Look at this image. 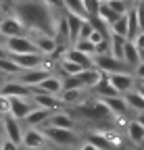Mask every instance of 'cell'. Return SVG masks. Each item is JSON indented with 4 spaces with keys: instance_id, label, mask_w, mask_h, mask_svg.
I'll list each match as a JSON object with an SVG mask.
<instances>
[{
    "instance_id": "6da1fadb",
    "label": "cell",
    "mask_w": 144,
    "mask_h": 150,
    "mask_svg": "<svg viewBox=\"0 0 144 150\" xmlns=\"http://www.w3.org/2000/svg\"><path fill=\"white\" fill-rule=\"evenodd\" d=\"M9 15H15L29 33L38 31V33H46V35H55L61 13H52L44 4V0H15Z\"/></svg>"
},
{
    "instance_id": "7a4b0ae2",
    "label": "cell",
    "mask_w": 144,
    "mask_h": 150,
    "mask_svg": "<svg viewBox=\"0 0 144 150\" xmlns=\"http://www.w3.org/2000/svg\"><path fill=\"white\" fill-rule=\"evenodd\" d=\"M42 131H44L48 144H55L57 148H73L75 150L82 142V134L77 129H61V127L44 125Z\"/></svg>"
},
{
    "instance_id": "3957f363",
    "label": "cell",
    "mask_w": 144,
    "mask_h": 150,
    "mask_svg": "<svg viewBox=\"0 0 144 150\" xmlns=\"http://www.w3.org/2000/svg\"><path fill=\"white\" fill-rule=\"evenodd\" d=\"M29 35L25 25L17 19L15 15H4L0 19V40H9V38H23Z\"/></svg>"
},
{
    "instance_id": "277c9868",
    "label": "cell",
    "mask_w": 144,
    "mask_h": 150,
    "mask_svg": "<svg viewBox=\"0 0 144 150\" xmlns=\"http://www.w3.org/2000/svg\"><path fill=\"white\" fill-rule=\"evenodd\" d=\"M94 69H98L104 75H111V73H125V71H132L128 65L119 59H113L111 54H100L94 56Z\"/></svg>"
},
{
    "instance_id": "5b68a950",
    "label": "cell",
    "mask_w": 144,
    "mask_h": 150,
    "mask_svg": "<svg viewBox=\"0 0 144 150\" xmlns=\"http://www.w3.org/2000/svg\"><path fill=\"white\" fill-rule=\"evenodd\" d=\"M111 81V86L115 88V92L119 94V96H125L128 92L136 90L138 88V81L134 77V73L132 71H125V73H111V75H106Z\"/></svg>"
},
{
    "instance_id": "8992f818",
    "label": "cell",
    "mask_w": 144,
    "mask_h": 150,
    "mask_svg": "<svg viewBox=\"0 0 144 150\" xmlns=\"http://www.w3.org/2000/svg\"><path fill=\"white\" fill-rule=\"evenodd\" d=\"M4 46V50L9 54H31V52H38L35 44L31 42L29 35H23V38H9V40H0Z\"/></svg>"
},
{
    "instance_id": "52a82bcc",
    "label": "cell",
    "mask_w": 144,
    "mask_h": 150,
    "mask_svg": "<svg viewBox=\"0 0 144 150\" xmlns=\"http://www.w3.org/2000/svg\"><path fill=\"white\" fill-rule=\"evenodd\" d=\"M23 131H25V127L21 125L19 119H15V117H11V115H4V117H2V138H4V140H11V142H15V144L21 146Z\"/></svg>"
},
{
    "instance_id": "ba28073f",
    "label": "cell",
    "mask_w": 144,
    "mask_h": 150,
    "mask_svg": "<svg viewBox=\"0 0 144 150\" xmlns=\"http://www.w3.org/2000/svg\"><path fill=\"white\" fill-rule=\"evenodd\" d=\"M48 144L44 131L38 127H25L23 131V140H21V148L25 150H44Z\"/></svg>"
},
{
    "instance_id": "9c48e42d",
    "label": "cell",
    "mask_w": 144,
    "mask_h": 150,
    "mask_svg": "<svg viewBox=\"0 0 144 150\" xmlns=\"http://www.w3.org/2000/svg\"><path fill=\"white\" fill-rule=\"evenodd\" d=\"M52 69L55 67H50V65H46V67H40V69H29V71H23V73H19L15 79H19L23 86H27L29 90L31 88H35L42 79H46L48 75L52 73Z\"/></svg>"
},
{
    "instance_id": "30bf717a",
    "label": "cell",
    "mask_w": 144,
    "mask_h": 150,
    "mask_svg": "<svg viewBox=\"0 0 144 150\" xmlns=\"http://www.w3.org/2000/svg\"><path fill=\"white\" fill-rule=\"evenodd\" d=\"M0 94L6 98H31V90L19 79H4L0 83Z\"/></svg>"
},
{
    "instance_id": "8fae6325",
    "label": "cell",
    "mask_w": 144,
    "mask_h": 150,
    "mask_svg": "<svg viewBox=\"0 0 144 150\" xmlns=\"http://www.w3.org/2000/svg\"><path fill=\"white\" fill-rule=\"evenodd\" d=\"M92 94H90L88 90H63L59 94V100L63 104V108H75L79 104H84Z\"/></svg>"
},
{
    "instance_id": "7c38bea8",
    "label": "cell",
    "mask_w": 144,
    "mask_h": 150,
    "mask_svg": "<svg viewBox=\"0 0 144 150\" xmlns=\"http://www.w3.org/2000/svg\"><path fill=\"white\" fill-rule=\"evenodd\" d=\"M29 38H31V42L35 44L38 52L44 54V56H50L52 52L57 50V46H59V42H57V38H55V35H46V33L33 31V33H29Z\"/></svg>"
},
{
    "instance_id": "4fadbf2b",
    "label": "cell",
    "mask_w": 144,
    "mask_h": 150,
    "mask_svg": "<svg viewBox=\"0 0 144 150\" xmlns=\"http://www.w3.org/2000/svg\"><path fill=\"white\" fill-rule=\"evenodd\" d=\"M31 92H42V94H50V96H59L63 92V77L50 73L46 79H42L35 88H31Z\"/></svg>"
},
{
    "instance_id": "5bb4252c",
    "label": "cell",
    "mask_w": 144,
    "mask_h": 150,
    "mask_svg": "<svg viewBox=\"0 0 144 150\" xmlns=\"http://www.w3.org/2000/svg\"><path fill=\"white\" fill-rule=\"evenodd\" d=\"M106 108L111 110V115L117 119V117H123V119H128V115H130V106H128V102H125V98L123 96H113V98H98Z\"/></svg>"
},
{
    "instance_id": "9a60e30c",
    "label": "cell",
    "mask_w": 144,
    "mask_h": 150,
    "mask_svg": "<svg viewBox=\"0 0 144 150\" xmlns=\"http://www.w3.org/2000/svg\"><path fill=\"white\" fill-rule=\"evenodd\" d=\"M46 125H50V127H61V129H75V119H73V115H71L69 110L61 108V110H55V112L48 117Z\"/></svg>"
},
{
    "instance_id": "2e32d148",
    "label": "cell",
    "mask_w": 144,
    "mask_h": 150,
    "mask_svg": "<svg viewBox=\"0 0 144 150\" xmlns=\"http://www.w3.org/2000/svg\"><path fill=\"white\" fill-rule=\"evenodd\" d=\"M31 102H33V106H40V108H46L52 112L63 108L59 96H50V94H42V92H31Z\"/></svg>"
},
{
    "instance_id": "e0dca14e",
    "label": "cell",
    "mask_w": 144,
    "mask_h": 150,
    "mask_svg": "<svg viewBox=\"0 0 144 150\" xmlns=\"http://www.w3.org/2000/svg\"><path fill=\"white\" fill-rule=\"evenodd\" d=\"M52 115V110H46V108H40V106H33L31 108V112L21 121V123H25V127H38V129H42L44 125H46V121H48V117Z\"/></svg>"
},
{
    "instance_id": "ac0fdd59",
    "label": "cell",
    "mask_w": 144,
    "mask_h": 150,
    "mask_svg": "<svg viewBox=\"0 0 144 150\" xmlns=\"http://www.w3.org/2000/svg\"><path fill=\"white\" fill-rule=\"evenodd\" d=\"M31 108H33L31 98H11V112L9 115L15 117V119H19V121H23L31 112Z\"/></svg>"
},
{
    "instance_id": "d6986e66",
    "label": "cell",
    "mask_w": 144,
    "mask_h": 150,
    "mask_svg": "<svg viewBox=\"0 0 144 150\" xmlns=\"http://www.w3.org/2000/svg\"><path fill=\"white\" fill-rule=\"evenodd\" d=\"M63 59L73 61V63L79 65L82 69H94V56H90V54H86V52H79V50H75L73 46L67 48V52H65Z\"/></svg>"
},
{
    "instance_id": "ffe728a7",
    "label": "cell",
    "mask_w": 144,
    "mask_h": 150,
    "mask_svg": "<svg viewBox=\"0 0 144 150\" xmlns=\"http://www.w3.org/2000/svg\"><path fill=\"white\" fill-rule=\"evenodd\" d=\"M125 138L134 146H144V127L136 119H130L128 125H125Z\"/></svg>"
},
{
    "instance_id": "44dd1931",
    "label": "cell",
    "mask_w": 144,
    "mask_h": 150,
    "mask_svg": "<svg viewBox=\"0 0 144 150\" xmlns=\"http://www.w3.org/2000/svg\"><path fill=\"white\" fill-rule=\"evenodd\" d=\"M123 63L128 65L132 71L142 63V56H140V52H138V48H136V44H134L132 40L125 42V48H123Z\"/></svg>"
},
{
    "instance_id": "7402d4cb",
    "label": "cell",
    "mask_w": 144,
    "mask_h": 150,
    "mask_svg": "<svg viewBox=\"0 0 144 150\" xmlns=\"http://www.w3.org/2000/svg\"><path fill=\"white\" fill-rule=\"evenodd\" d=\"M65 17H67V27H69V42L73 46L77 42V38H79V29H82V23L86 19H79V17L69 15V13H65Z\"/></svg>"
},
{
    "instance_id": "603a6c76",
    "label": "cell",
    "mask_w": 144,
    "mask_h": 150,
    "mask_svg": "<svg viewBox=\"0 0 144 150\" xmlns=\"http://www.w3.org/2000/svg\"><path fill=\"white\" fill-rule=\"evenodd\" d=\"M63 8L69 15H75L79 19H88V11H86L84 0H63Z\"/></svg>"
},
{
    "instance_id": "cb8c5ba5",
    "label": "cell",
    "mask_w": 144,
    "mask_h": 150,
    "mask_svg": "<svg viewBox=\"0 0 144 150\" xmlns=\"http://www.w3.org/2000/svg\"><path fill=\"white\" fill-rule=\"evenodd\" d=\"M125 17H128V40H134V38L140 33V21H138V11H136V4L128 8Z\"/></svg>"
},
{
    "instance_id": "d4e9b609",
    "label": "cell",
    "mask_w": 144,
    "mask_h": 150,
    "mask_svg": "<svg viewBox=\"0 0 144 150\" xmlns=\"http://www.w3.org/2000/svg\"><path fill=\"white\" fill-rule=\"evenodd\" d=\"M123 98H125V102H128L130 110H134V112H144V96L140 94L138 88L132 90V92H128Z\"/></svg>"
},
{
    "instance_id": "484cf974",
    "label": "cell",
    "mask_w": 144,
    "mask_h": 150,
    "mask_svg": "<svg viewBox=\"0 0 144 150\" xmlns=\"http://www.w3.org/2000/svg\"><path fill=\"white\" fill-rule=\"evenodd\" d=\"M19 73H21V69L13 63L11 56H4V59H0V75H4L6 79H15Z\"/></svg>"
},
{
    "instance_id": "4316f807",
    "label": "cell",
    "mask_w": 144,
    "mask_h": 150,
    "mask_svg": "<svg viewBox=\"0 0 144 150\" xmlns=\"http://www.w3.org/2000/svg\"><path fill=\"white\" fill-rule=\"evenodd\" d=\"M96 17H98V19H102V21H104L106 25L111 27V25H113V23L117 21V19H119V17H123V15L115 13V11H113V8H111L109 4H106V2H102V4L98 6V13H96Z\"/></svg>"
},
{
    "instance_id": "83f0119b",
    "label": "cell",
    "mask_w": 144,
    "mask_h": 150,
    "mask_svg": "<svg viewBox=\"0 0 144 150\" xmlns=\"http://www.w3.org/2000/svg\"><path fill=\"white\" fill-rule=\"evenodd\" d=\"M57 65H59V69L63 73V77H71V75H77V73L86 71V69H82L79 65H75L73 61H69V59H61Z\"/></svg>"
},
{
    "instance_id": "f1b7e54d",
    "label": "cell",
    "mask_w": 144,
    "mask_h": 150,
    "mask_svg": "<svg viewBox=\"0 0 144 150\" xmlns=\"http://www.w3.org/2000/svg\"><path fill=\"white\" fill-rule=\"evenodd\" d=\"M125 38H119V35H111V56L113 59H119L123 61V48H125Z\"/></svg>"
},
{
    "instance_id": "f546056e",
    "label": "cell",
    "mask_w": 144,
    "mask_h": 150,
    "mask_svg": "<svg viewBox=\"0 0 144 150\" xmlns=\"http://www.w3.org/2000/svg\"><path fill=\"white\" fill-rule=\"evenodd\" d=\"M111 35H119V38H125L128 40V17H119L117 21L111 25Z\"/></svg>"
},
{
    "instance_id": "4dcf8cb0",
    "label": "cell",
    "mask_w": 144,
    "mask_h": 150,
    "mask_svg": "<svg viewBox=\"0 0 144 150\" xmlns=\"http://www.w3.org/2000/svg\"><path fill=\"white\" fill-rule=\"evenodd\" d=\"M73 48L79 50V52H86V54H90V56H94V50H96V46L90 42V40H77V42L73 44Z\"/></svg>"
},
{
    "instance_id": "1f68e13d",
    "label": "cell",
    "mask_w": 144,
    "mask_h": 150,
    "mask_svg": "<svg viewBox=\"0 0 144 150\" xmlns=\"http://www.w3.org/2000/svg\"><path fill=\"white\" fill-rule=\"evenodd\" d=\"M92 31H94L92 23H90L88 19H86V21L82 23V29H79V38H77V40H88V38L92 35Z\"/></svg>"
},
{
    "instance_id": "d6a6232c",
    "label": "cell",
    "mask_w": 144,
    "mask_h": 150,
    "mask_svg": "<svg viewBox=\"0 0 144 150\" xmlns=\"http://www.w3.org/2000/svg\"><path fill=\"white\" fill-rule=\"evenodd\" d=\"M84 4H86V11H88V19H90V17H96L98 6H100L98 0H84Z\"/></svg>"
},
{
    "instance_id": "836d02e7",
    "label": "cell",
    "mask_w": 144,
    "mask_h": 150,
    "mask_svg": "<svg viewBox=\"0 0 144 150\" xmlns=\"http://www.w3.org/2000/svg\"><path fill=\"white\" fill-rule=\"evenodd\" d=\"M9 112H11V98H6V96L0 94V117L9 115Z\"/></svg>"
},
{
    "instance_id": "e575fe53",
    "label": "cell",
    "mask_w": 144,
    "mask_h": 150,
    "mask_svg": "<svg viewBox=\"0 0 144 150\" xmlns=\"http://www.w3.org/2000/svg\"><path fill=\"white\" fill-rule=\"evenodd\" d=\"M44 4L52 11V13H63V0H44Z\"/></svg>"
},
{
    "instance_id": "d590c367",
    "label": "cell",
    "mask_w": 144,
    "mask_h": 150,
    "mask_svg": "<svg viewBox=\"0 0 144 150\" xmlns=\"http://www.w3.org/2000/svg\"><path fill=\"white\" fill-rule=\"evenodd\" d=\"M132 42L136 44V48H138V52H140V56H142V61H144V31H140Z\"/></svg>"
},
{
    "instance_id": "8d00e7d4",
    "label": "cell",
    "mask_w": 144,
    "mask_h": 150,
    "mask_svg": "<svg viewBox=\"0 0 144 150\" xmlns=\"http://www.w3.org/2000/svg\"><path fill=\"white\" fill-rule=\"evenodd\" d=\"M0 150H21V146L19 144H15V142H11V140H0Z\"/></svg>"
},
{
    "instance_id": "74e56055",
    "label": "cell",
    "mask_w": 144,
    "mask_h": 150,
    "mask_svg": "<svg viewBox=\"0 0 144 150\" xmlns=\"http://www.w3.org/2000/svg\"><path fill=\"white\" fill-rule=\"evenodd\" d=\"M75 150H100V148H98L96 144H92L90 140H82V142H79V146H77Z\"/></svg>"
},
{
    "instance_id": "f35d334b",
    "label": "cell",
    "mask_w": 144,
    "mask_h": 150,
    "mask_svg": "<svg viewBox=\"0 0 144 150\" xmlns=\"http://www.w3.org/2000/svg\"><path fill=\"white\" fill-rule=\"evenodd\" d=\"M132 73H134L136 81H144V61H142V63H140V65H138V67L132 71Z\"/></svg>"
},
{
    "instance_id": "ab89813d",
    "label": "cell",
    "mask_w": 144,
    "mask_h": 150,
    "mask_svg": "<svg viewBox=\"0 0 144 150\" xmlns=\"http://www.w3.org/2000/svg\"><path fill=\"white\" fill-rule=\"evenodd\" d=\"M136 11H138V21H140V31H144V6L140 2H136Z\"/></svg>"
},
{
    "instance_id": "60d3db41",
    "label": "cell",
    "mask_w": 144,
    "mask_h": 150,
    "mask_svg": "<svg viewBox=\"0 0 144 150\" xmlns=\"http://www.w3.org/2000/svg\"><path fill=\"white\" fill-rule=\"evenodd\" d=\"M136 121H138V123L144 127V112H138V115H136Z\"/></svg>"
},
{
    "instance_id": "b9f144b4",
    "label": "cell",
    "mask_w": 144,
    "mask_h": 150,
    "mask_svg": "<svg viewBox=\"0 0 144 150\" xmlns=\"http://www.w3.org/2000/svg\"><path fill=\"white\" fill-rule=\"evenodd\" d=\"M4 56H9V52L4 50V46H2V42H0V59H4Z\"/></svg>"
},
{
    "instance_id": "7bdbcfd3",
    "label": "cell",
    "mask_w": 144,
    "mask_h": 150,
    "mask_svg": "<svg viewBox=\"0 0 144 150\" xmlns=\"http://www.w3.org/2000/svg\"><path fill=\"white\" fill-rule=\"evenodd\" d=\"M4 17V11H2V4H0V19H2Z\"/></svg>"
},
{
    "instance_id": "ee69618b",
    "label": "cell",
    "mask_w": 144,
    "mask_h": 150,
    "mask_svg": "<svg viewBox=\"0 0 144 150\" xmlns=\"http://www.w3.org/2000/svg\"><path fill=\"white\" fill-rule=\"evenodd\" d=\"M0 136H2V117H0Z\"/></svg>"
},
{
    "instance_id": "f6af8a7d",
    "label": "cell",
    "mask_w": 144,
    "mask_h": 150,
    "mask_svg": "<svg viewBox=\"0 0 144 150\" xmlns=\"http://www.w3.org/2000/svg\"><path fill=\"white\" fill-rule=\"evenodd\" d=\"M138 90H140V94H142V96H144V88H142V86H138Z\"/></svg>"
},
{
    "instance_id": "bcb514c9",
    "label": "cell",
    "mask_w": 144,
    "mask_h": 150,
    "mask_svg": "<svg viewBox=\"0 0 144 150\" xmlns=\"http://www.w3.org/2000/svg\"><path fill=\"white\" fill-rule=\"evenodd\" d=\"M98 2H100V4H102V2H111V0H98Z\"/></svg>"
},
{
    "instance_id": "7dc6e473",
    "label": "cell",
    "mask_w": 144,
    "mask_h": 150,
    "mask_svg": "<svg viewBox=\"0 0 144 150\" xmlns=\"http://www.w3.org/2000/svg\"><path fill=\"white\" fill-rule=\"evenodd\" d=\"M138 86H142V88H144V81H138Z\"/></svg>"
},
{
    "instance_id": "c3c4849f",
    "label": "cell",
    "mask_w": 144,
    "mask_h": 150,
    "mask_svg": "<svg viewBox=\"0 0 144 150\" xmlns=\"http://www.w3.org/2000/svg\"><path fill=\"white\" fill-rule=\"evenodd\" d=\"M138 2H140V4H142V6H144V0H138Z\"/></svg>"
},
{
    "instance_id": "681fc988",
    "label": "cell",
    "mask_w": 144,
    "mask_h": 150,
    "mask_svg": "<svg viewBox=\"0 0 144 150\" xmlns=\"http://www.w3.org/2000/svg\"><path fill=\"white\" fill-rule=\"evenodd\" d=\"M0 140H2V136H0Z\"/></svg>"
}]
</instances>
